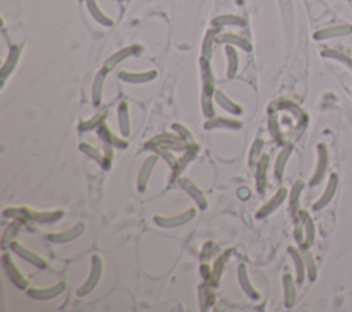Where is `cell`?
<instances>
[{
    "label": "cell",
    "mask_w": 352,
    "mask_h": 312,
    "mask_svg": "<svg viewBox=\"0 0 352 312\" xmlns=\"http://www.w3.org/2000/svg\"><path fill=\"white\" fill-rule=\"evenodd\" d=\"M152 143L159 147V149H176V150H182L184 149V143L182 142V139L176 138V136H172V135H161L159 138L153 139Z\"/></svg>",
    "instance_id": "obj_8"
},
{
    "label": "cell",
    "mask_w": 352,
    "mask_h": 312,
    "mask_svg": "<svg viewBox=\"0 0 352 312\" xmlns=\"http://www.w3.org/2000/svg\"><path fill=\"white\" fill-rule=\"evenodd\" d=\"M157 77V70H147V72H120L119 79L131 83V84H143L149 83Z\"/></svg>",
    "instance_id": "obj_4"
},
{
    "label": "cell",
    "mask_w": 352,
    "mask_h": 312,
    "mask_svg": "<svg viewBox=\"0 0 352 312\" xmlns=\"http://www.w3.org/2000/svg\"><path fill=\"white\" fill-rule=\"evenodd\" d=\"M3 260H5V268L7 270V274H9V277L11 278V281H13L17 286L25 287L26 285H28V282L24 279L22 274H20V271L15 268V266L11 263V260H9V256H7V254L3 257Z\"/></svg>",
    "instance_id": "obj_17"
},
{
    "label": "cell",
    "mask_w": 352,
    "mask_h": 312,
    "mask_svg": "<svg viewBox=\"0 0 352 312\" xmlns=\"http://www.w3.org/2000/svg\"><path fill=\"white\" fill-rule=\"evenodd\" d=\"M106 114H108V108H102V109H100L98 113L95 114L92 119H89L88 121L83 123L80 128L83 129V131H85V129L94 128V127H96V125H98V123H100V121H102V120L106 117Z\"/></svg>",
    "instance_id": "obj_25"
},
{
    "label": "cell",
    "mask_w": 352,
    "mask_h": 312,
    "mask_svg": "<svg viewBox=\"0 0 352 312\" xmlns=\"http://www.w3.org/2000/svg\"><path fill=\"white\" fill-rule=\"evenodd\" d=\"M215 98H216V100H218V103L220 105L223 109L230 112V113H233V114L242 113V108H239L238 105L234 103L233 100L230 99L227 95L224 94V92H222V91H216V92H215Z\"/></svg>",
    "instance_id": "obj_18"
},
{
    "label": "cell",
    "mask_w": 352,
    "mask_h": 312,
    "mask_svg": "<svg viewBox=\"0 0 352 312\" xmlns=\"http://www.w3.org/2000/svg\"><path fill=\"white\" fill-rule=\"evenodd\" d=\"M205 127H207V128H219V127H220V128H224V127L239 128V127H241V123H238V121H234V120H227V119H223V117H220V119L214 120V121H211V123H207Z\"/></svg>",
    "instance_id": "obj_24"
},
{
    "label": "cell",
    "mask_w": 352,
    "mask_h": 312,
    "mask_svg": "<svg viewBox=\"0 0 352 312\" xmlns=\"http://www.w3.org/2000/svg\"><path fill=\"white\" fill-rule=\"evenodd\" d=\"M262 146H263V143L260 142V140H258L256 143L253 144V147H252V154H250V161H255L256 160V155H258L260 151L259 150L262 149Z\"/></svg>",
    "instance_id": "obj_29"
},
{
    "label": "cell",
    "mask_w": 352,
    "mask_h": 312,
    "mask_svg": "<svg viewBox=\"0 0 352 312\" xmlns=\"http://www.w3.org/2000/svg\"><path fill=\"white\" fill-rule=\"evenodd\" d=\"M83 231H84V224L80 223L77 226H75V227L69 228L68 231H62V233L58 234H50L48 238H50L53 242H66V241H72L76 237H79Z\"/></svg>",
    "instance_id": "obj_12"
},
{
    "label": "cell",
    "mask_w": 352,
    "mask_h": 312,
    "mask_svg": "<svg viewBox=\"0 0 352 312\" xmlns=\"http://www.w3.org/2000/svg\"><path fill=\"white\" fill-rule=\"evenodd\" d=\"M224 258H226V256H223V257H219L218 260H216V263H215L214 274H211V278H212V281H214V285H216L218 279L220 278V275H222V270H223V266H224Z\"/></svg>",
    "instance_id": "obj_28"
},
{
    "label": "cell",
    "mask_w": 352,
    "mask_h": 312,
    "mask_svg": "<svg viewBox=\"0 0 352 312\" xmlns=\"http://www.w3.org/2000/svg\"><path fill=\"white\" fill-rule=\"evenodd\" d=\"M279 194H281V191H279V193L277 194V197H274L273 201H271V202L268 203V205H266V206H264V208L262 209L260 212H258V218H263V216H266L267 213L271 212V209L277 208L278 203H279V202H281V201H282V197H278Z\"/></svg>",
    "instance_id": "obj_27"
},
{
    "label": "cell",
    "mask_w": 352,
    "mask_h": 312,
    "mask_svg": "<svg viewBox=\"0 0 352 312\" xmlns=\"http://www.w3.org/2000/svg\"><path fill=\"white\" fill-rule=\"evenodd\" d=\"M85 5H87V10H88V13L92 15V18H94L98 24L106 26V28L113 26V20L105 14L96 0H85Z\"/></svg>",
    "instance_id": "obj_7"
},
{
    "label": "cell",
    "mask_w": 352,
    "mask_h": 312,
    "mask_svg": "<svg viewBox=\"0 0 352 312\" xmlns=\"http://www.w3.org/2000/svg\"><path fill=\"white\" fill-rule=\"evenodd\" d=\"M268 164V155H263L260 159V163L258 165V171H256V184H258V190L260 193H263L264 190V182H266V168Z\"/></svg>",
    "instance_id": "obj_22"
},
{
    "label": "cell",
    "mask_w": 352,
    "mask_h": 312,
    "mask_svg": "<svg viewBox=\"0 0 352 312\" xmlns=\"http://www.w3.org/2000/svg\"><path fill=\"white\" fill-rule=\"evenodd\" d=\"M194 215H195V211H194V209H189L187 212L178 215V216H171V218L156 216V218H154V222L157 224H160V226H163V227H175V226H180V224L189 222Z\"/></svg>",
    "instance_id": "obj_6"
},
{
    "label": "cell",
    "mask_w": 352,
    "mask_h": 312,
    "mask_svg": "<svg viewBox=\"0 0 352 312\" xmlns=\"http://www.w3.org/2000/svg\"><path fill=\"white\" fill-rule=\"evenodd\" d=\"M180 183H182V186H183V187L187 190V193L191 194V197H193V198L197 201V203H198V205H201V208H207V201H205L203 193L199 191L197 186H194V183H191V182H190V180H187V179L180 180Z\"/></svg>",
    "instance_id": "obj_21"
},
{
    "label": "cell",
    "mask_w": 352,
    "mask_h": 312,
    "mask_svg": "<svg viewBox=\"0 0 352 312\" xmlns=\"http://www.w3.org/2000/svg\"><path fill=\"white\" fill-rule=\"evenodd\" d=\"M216 40H218L219 43H224V44L237 45L239 48H242L243 51L252 50V44L249 43L248 40L243 39L241 36L235 35V33H223V35H219Z\"/></svg>",
    "instance_id": "obj_10"
},
{
    "label": "cell",
    "mask_w": 352,
    "mask_h": 312,
    "mask_svg": "<svg viewBox=\"0 0 352 312\" xmlns=\"http://www.w3.org/2000/svg\"><path fill=\"white\" fill-rule=\"evenodd\" d=\"M119 120H120V128L123 135L129 134V114H128V106L125 102L120 103L119 106Z\"/></svg>",
    "instance_id": "obj_23"
},
{
    "label": "cell",
    "mask_w": 352,
    "mask_h": 312,
    "mask_svg": "<svg viewBox=\"0 0 352 312\" xmlns=\"http://www.w3.org/2000/svg\"><path fill=\"white\" fill-rule=\"evenodd\" d=\"M142 53H143V47L139 44L124 47V48H121V50H119L117 53H114L113 55H110L109 58L106 60V62H105L104 68H106V69L110 72V70L114 69L120 62H123V61L129 58V57H138V55H140Z\"/></svg>",
    "instance_id": "obj_2"
},
{
    "label": "cell",
    "mask_w": 352,
    "mask_h": 312,
    "mask_svg": "<svg viewBox=\"0 0 352 312\" xmlns=\"http://www.w3.org/2000/svg\"><path fill=\"white\" fill-rule=\"evenodd\" d=\"M79 2H84V0H79Z\"/></svg>",
    "instance_id": "obj_30"
},
{
    "label": "cell",
    "mask_w": 352,
    "mask_h": 312,
    "mask_svg": "<svg viewBox=\"0 0 352 312\" xmlns=\"http://www.w3.org/2000/svg\"><path fill=\"white\" fill-rule=\"evenodd\" d=\"M100 273H102V262H100L99 256H94L92 257V267H91V274H89L88 279L85 281V283L79 289L80 296H85L88 294L95 286L96 283L99 282Z\"/></svg>",
    "instance_id": "obj_3"
},
{
    "label": "cell",
    "mask_w": 352,
    "mask_h": 312,
    "mask_svg": "<svg viewBox=\"0 0 352 312\" xmlns=\"http://www.w3.org/2000/svg\"><path fill=\"white\" fill-rule=\"evenodd\" d=\"M15 213H22V215H25V218H29V219H33V220H37V222H54V220H57V219L60 218V216H62V213L61 211H58V212H41V213H37V212H32L30 209H7L5 212V215H15Z\"/></svg>",
    "instance_id": "obj_5"
},
{
    "label": "cell",
    "mask_w": 352,
    "mask_h": 312,
    "mask_svg": "<svg viewBox=\"0 0 352 312\" xmlns=\"http://www.w3.org/2000/svg\"><path fill=\"white\" fill-rule=\"evenodd\" d=\"M11 246H13V249H14V252L18 253V254H20L22 258H25L26 262L32 263V264H35V266H37V267H40V268L45 267L44 260H43L41 257H39V256H37L36 253L32 252V250L24 248V246H21L20 243H17V242L13 243Z\"/></svg>",
    "instance_id": "obj_14"
},
{
    "label": "cell",
    "mask_w": 352,
    "mask_h": 312,
    "mask_svg": "<svg viewBox=\"0 0 352 312\" xmlns=\"http://www.w3.org/2000/svg\"><path fill=\"white\" fill-rule=\"evenodd\" d=\"M65 289V283L64 282H60L57 283V285H54V286H50V287H45V289H30L29 292H28V294H29L30 297L33 298H39V300H47V298H53L55 297V296H58L61 292H64Z\"/></svg>",
    "instance_id": "obj_9"
},
{
    "label": "cell",
    "mask_w": 352,
    "mask_h": 312,
    "mask_svg": "<svg viewBox=\"0 0 352 312\" xmlns=\"http://www.w3.org/2000/svg\"><path fill=\"white\" fill-rule=\"evenodd\" d=\"M226 55H227V77L228 79H234L237 72H238V54L234 48V45L227 44L226 45Z\"/></svg>",
    "instance_id": "obj_15"
},
{
    "label": "cell",
    "mask_w": 352,
    "mask_h": 312,
    "mask_svg": "<svg viewBox=\"0 0 352 312\" xmlns=\"http://www.w3.org/2000/svg\"><path fill=\"white\" fill-rule=\"evenodd\" d=\"M156 164H157V157H156V155L149 157V159L146 160V163L143 164V167L140 169V175H139L138 180V186L140 191H143L144 188H146V183H147V180H149L150 174H152V171H153V168L156 167Z\"/></svg>",
    "instance_id": "obj_16"
},
{
    "label": "cell",
    "mask_w": 352,
    "mask_h": 312,
    "mask_svg": "<svg viewBox=\"0 0 352 312\" xmlns=\"http://www.w3.org/2000/svg\"><path fill=\"white\" fill-rule=\"evenodd\" d=\"M199 66H201V77H203V109L207 117L214 116V108H212V96H214V76L208 58L201 57L199 58Z\"/></svg>",
    "instance_id": "obj_1"
},
{
    "label": "cell",
    "mask_w": 352,
    "mask_h": 312,
    "mask_svg": "<svg viewBox=\"0 0 352 312\" xmlns=\"http://www.w3.org/2000/svg\"><path fill=\"white\" fill-rule=\"evenodd\" d=\"M219 33H220V28L216 26L214 29H209L205 35V39H204L203 43V55L201 57H205V58H211V54H212V45H214V41L218 39Z\"/></svg>",
    "instance_id": "obj_19"
},
{
    "label": "cell",
    "mask_w": 352,
    "mask_h": 312,
    "mask_svg": "<svg viewBox=\"0 0 352 312\" xmlns=\"http://www.w3.org/2000/svg\"><path fill=\"white\" fill-rule=\"evenodd\" d=\"M239 281H241V286H242V289L245 290V292L248 293L249 296H252V297L253 296H255V297H258V293L253 290V287L250 286V283H249L245 266H239Z\"/></svg>",
    "instance_id": "obj_26"
},
{
    "label": "cell",
    "mask_w": 352,
    "mask_h": 312,
    "mask_svg": "<svg viewBox=\"0 0 352 312\" xmlns=\"http://www.w3.org/2000/svg\"><path fill=\"white\" fill-rule=\"evenodd\" d=\"M212 24H214L215 26H224V25L243 26L245 25V21H243V18L238 17V15L224 14V15H219V17L214 18Z\"/></svg>",
    "instance_id": "obj_20"
},
{
    "label": "cell",
    "mask_w": 352,
    "mask_h": 312,
    "mask_svg": "<svg viewBox=\"0 0 352 312\" xmlns=\"http://www.w3.org/2000/svg\"><path fill=\"white\" fill-rule=\"evenodd\" d=\"M21 50L18 45H13L10 50V54L7 57V61H6L3 66H2V70H0V76L2 79L5 80L9 75H11V72L14 70L15 65L18 64V60H20Z\"/></svg>",
    "instance_id": "obj_11"
},
{
    "label": "cell",
    "mask_w": 352,
    "mask_h": 312,
    "mask_svg": "<svg viewBox=\"0 0 352 312\" xmlns=\"http://www.w3.org/2000/svg\"><path fill=\"white\" fill-rule=\"evenodd\" d=\"M109 70L104 68L98 72V75L95 76L94 84H92V102H94L95 106H98L100 103V99H102V91H104V84L105 79H106V75H108Z\"/></svg>",
    "instance_id": "obj_13"
}]
</instances>
